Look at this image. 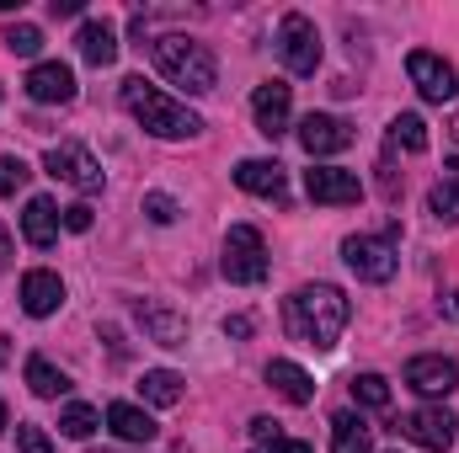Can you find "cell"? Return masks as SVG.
<instances>
[{"label": "cell", "mask_w": 459, "mask_h": 453, "mask_svg": "<svg viewBox=\"0 0 459 453\" xmlns=\"http://www.w3.org/2000/svg\"><path fill=\"white\" fill-rule=\"evenodd\" d=\"M16 449L22 453H54V438L38 422H16Z\"/></svg>", "instance_id": "cell-33"}, {"label": "cell", "mask_w": 459, "mask_h": 453, "mask_svg": "<svg viewBox=\"0 0 459 453\" xmlns=\"http://www.w3.org/2000/svg\"><path fill=\"white\" fill-rule=\"evenodd\" d=\"M97 427H102L97 406H81V400H75V406H65V411H59V432H65V438H75V443H81V438H91Z\"/></svg>", "instance_id": "cell-28"}, {"label": "cell", "mask_w": 459, "mask_h": 453, "mask_svg": "<svg viewBox=\"0 0 459 453\" xmlns=\"http://www.w3.org/2000/svg\"><path fill=\"white\" fill-rule=\"evenodd\" d=\"M299 144L310 150V160H326V155L352 150V128L337 113H305L299 117Z\"/></svg>", "instance_id": "cell-11"}, {"label": "cell", "mask_w": 459, "mask_h": 453, "mask_svg": "<svg viewBox=\"0 0 459 453\" xmlns=\"http://www.w3.org/2000/svg\"><path fill=\"white\" fill-rule=\"evenodd\" d=\"M278 54L289 64V75H316L321 70V32L305 11H289L278 21Z\"/></svg>", "instance_id": "cell-6"}, {"label": "cell", "mask_w": 459, "mask_h": 453, "mask_svg": "<svg viewBox=\"0 0 459 453\" xmlns=\"http://www.w3.org/2000/svg\"><path fill=\"white\" fill-rule=\"evenodd\" d=\"M134 321L144 326V337L155 341V346H187V321H182L177 310H166V304H155V299H144V304H134Z\"/></svg>", "instance_id": "cell-16"}, {"label": "cell", "mask_w": 459, "mask_h": 453, "mask_svg": "<svg viewBox=\"0 0 459 453\" xmlns=\"http://www.w3.org/2000/svg\"><path fill=\"white\" fill-rule=\"evenodd\" d=\"M267 240H262V229L256 225H230L225 229V256H220V272H225L230 283H240V288H251V283H262L267 278Z\"/></svg>", "instance_id": "cell-4"}, {"label": "cell", "mask_w": 459, "mask_h": 453, "mask_svg": "<svg viewBox=\"0 0 459 453\" xmlns=\"http://www.w3.org/2000/svg\"><path fill=\"white\" fill-rule=\"evenodd\" d=\"M150 59H155V70H160L171 86H182L187 97H209V91L220 86V64H214L209 43H193V38H182V32L155 38V43H150Z\"/></svg>", "instance_id": "cell-3"}, {"label": "cell", "mask_w": 459, "mask_h": 453, "mask_svg": "<svg viewBox=\"0 0 459 453\" xmlns=\"http://www.w3.org/2000/svg\"><path fill=\"white\" fill-rule=\"evenodd\" d=\"M144 214H150V225H177V198L171 192H144Z\"/></svg>", "instance_id": "cell-32"}, {"label": "cell", "mask_w": 459, "mask_h": 453, "mask_svg": "<svg viewBox=\"0 0 459 453\" xmlns=\"http://www.w3.org/2000/svg\"><path fill=\"white\" fill-rule=\"evenodd\" d=\"M235 187L251 192V198L283 203V166H278V160H240V166H235Z\"/></svg>", "instance_id": "cell-19"}, {"label": "cell", "mask_w": 459, "mask_h": 453, "mask_svg": "<svg viewBox=\"0 0 459 453\" xmlns=\"http://www.w3.org/2000/svg\"><path fill=\"white\" fill-rule=\"evenodd\" d=\"M289 107H294V86H283V81H262V86L251 91V117H256V133H267V139L289 133Z\"/></svg>", "instance_id": "cell-13"}, {"label": "cell", "mask_w": 459, "mask_h": 453, "mask_svg": "<svg viewBox=\"0 0 459 453\" xmlns=\"http://www.w3.org/2000/svg\"><path fill=\"white\" fill-rule=\"evenodd\" d=\"M251 331H256V326H251V315H230V321H225V337L230 341H246Z\"/></svg>", "instance_id": "cell-35"}, {"label": "cell", "mask_w": 459, "mask_h": 453, "mask_svg": "<svg viewBox=\"0 0 459 453\" xmlns=\"http://www.w3.org/2000/svg\"><path fill=\"white\" fill-rule=\"evenodd\" d=\"M406 389H417V395H428V400L455 395L459 389V363L455 357H438V352L411 357V363H406Z\"/></svg>", "instance_id": "cell-10"}, {"label": "cell", "mask_w": 459, "mask_h": 453, "mask_svg": "<svg viewBox=\"0 0 459 453\" xmlns=\"http://www.w3.org/2000/svg\"><path fill=\"white\" fill-rule=\"evenodd\" d=\"M182 384H187V379H182L177 368H150V373L139 379V395H144L150 406H177V400H182Z\"/></svg>", "instance_id": "cell-25"}, {"label": "cell", "mask_w": 459, "mask_h": 453, "mask_svg": "<svg viewBox=\"0 0 459 453\" xmlns=\"http://www.w3.org/2000/svg\"><path fill=\"white\" fill-rule=\"evenodd\" d=\"M5 267H11V229L0 225V272H5Z\"/></svg>", "instance_id": "cell-37"}, {"label": "cell", "mask_w": 459, "mask_h": 453, "mask_svg": "<svg viewBox=\"0 0 459 453\" xmlns=\"http://www.w3.org/2000/svg\"><path fill=\"white\" fill-rule=\"evenodd\" d=\"M43 171L65 187H75V192H102V182H108V171L97 166V155L86 144H54L43 155Z\"/></svg>", "instance_id": "cell-7"}, {"label": "cell", "mask_w": 459, "mask_h": 453, "mask_svg": "<svg viewBox=\"0 0 459 453\" xmlns=\"http://www.w3.org/2000/svg\"><path fill=\"white\" fill-rule=\"evenodd\" d=\"M27 176H32V166L22 155H0V198H11L16 187H27Z\"/></svg>", "instance_id": "cell-31"}, {"label": "cell", "mask_w": 459, "mask_h": 453, "mask_svg": "<svg viewBox=\"0 0 459 453\" xmlns=\"http://www.w3.org/2000/svg\"><path fill=\"white\" fill-rule=\"evenodd\" d=\"M395 432H401L406 443L428 449V453H449L455 449L459 422H455V411H444V406H422V411H406V416L395 422Z\"/></svg>", "instance_id": "cell-8"}, {"label": "cell", "mask_w": 459, "mask_h": 453, "mask_svg": "<svg viewBox=\"0 0 459 453\" xmlns=\"http://www.w3.org/2000/svg\"><path fill=\"white\" fill-rule=\"evenodd\" d=\"M267 384H273L289 406H310V400H316V379H310L299 363H289V357H273V363H267Z\"/></svg>", "instance_id": "cell-20"}, {"label": "cell", "mask_w": 459, "mask_h": 453, "mask_svg": "<svg viewBox=\"0 0 459 453\" xmlns=\"http://www.w3.org/2000/svg\"><path fill=\"white\" fill-rule=\"evenodd\" d=\"M59 209H54V198H27V209H22V240L32 245V251H48L54 240H59Z\"/></svg>", "instance_id": "cell-18"}, {"label": "cell", "mask_w": 459, "mask_h": 453, "mask_svg": "<svg viewBox=\"0 0 459 453\" xmlns=\"http://www.w3.org/2000/svg\"><path fill=\"white\" fill-rule=\"evenodd\" d=\"M22 86H27V97H32L38 107H65V102H75V70H70V64H59V59L32 64Z\"/></svg>", "instance_id": "cell-12"}, {"label": "cell", "mask_w": 459, "mask_h": 453, "mask_svg": "<svg viewBox=\"0 0 459 453\" xmlns=\"http://www.w3.org/2000/svg\"><path fill=\"white\" fill-rule=\"evenodd\" d=\"M347 315H352V304L337 283H305L283 299V331L316 352L337 346V337L347 331Z\"/></svg>", "instance_id": "cell-1"}, {"label": "cell", "mask_w": 459, "mask_h": 453, "mask_svg": "<svg viewBox=\"0 0 459 453\" xmlns=\"http://www.w3.org/2000/svg\"><path fill=\"white\" fill-rule=\"evenodd\" d=\"M332 453H374V432H368V422L363 416H332Z\"/></svg>", "instance_id": "cell-23"}, {"label": "cell", "mask_w": 459, "mask_h": 453, "mask_svg": "<svg viewBox=\"0 0 459 453\" xmlns=\"http://www.w3.org/2000/svg\"><path fill=\"white\" fill-rule=\"evenodd\" d=\"M59 304H65V278L48 272V267H32V272L22 278V310H27L32 321H48Z\"/></svg>", "instance_id": "cell-15"}, {"label": "cell", "mask_w": 459, "mask_h": 453, "mask_svg": "<svg viewBox=\"0 0 459 453\" xmlns=\"http://www.w3.org/2000/svg\"><path fill=\"white\" fill-rule=\"evenodd\" d=\"M305 192H310L316 203L347 209V203L363 198V182H358V171H342V166H310V171H305Z\"/></svg>", "instance_id": "cell-14"}, {"label": "cell", "mask_w": 459, "mask_h": 453, "mask_svg": "<svg viewBox=\"0 0 459 453\" xmlns=\"http://www.w3.org/2000/svg\"><path fill=\"white\" fill-rule=\"evenodd\" d=\"M390 144H401V150L422 155V150H428V123H422L417 113H395V117H390Z\"/></svg>", "instance_id": "cell-27"}, {"label": "cell", "mask_w": 459, "mask_h": 453, "mask_svg": "<svg viewBox=\"0 0 459 453\" xmlns=\"http://www.w3.org/2000/svg\"><path fill=\"white\" fill-rule=\"evenodd\" d=\"M342 261L363 278V283H390L395 267H401V251H395V225L385 235H347L342 240Z\"/></svg>", "instance_id": "cell-5"}, {"label": "cell", "mask_w": 459, "mask_h": 453, "mask_svg": "<svg viewBox=\"0 0 459 453\" xmlns=\"http://www.w3.org/2000/svg\"><path fill=\"white\" fill-rule=\"evenodd\" d=\"M5 427H11V411H5V400H0V432H5Z\"/></svg>", "instance_id": "cell-38"}, {"label": "cell", "mask_w": 459, "mask_h": 453, "mask_svg": "<svg viewBox=\"0 0 459 453\" xmlns=\"http://www.w3.org/2000/svg\"><path fill=\"white\" fill-rule=\"evenodd\" d=\"M123 107L134 113V123L155 139H198L204 133V117L193 113L187 102H171L166 91L144 86V75H128L123 81Z\"/></svg>", "instance_id": "cell-2"}, {"label": "cell", "mask_w": 459, "mask_h": 453, "mask_svg": "<svg viewBox=\"0 0 459 453\" xmlns=\"http://www.w3.org/2000/svg\"><path fill=\"white\" fill-rule=\"evenodd\" d=\"M352 400L385 411V406H390V384H385V373H352Z\"/></svg>", "instance_id": "cell-29"}, {"label": "cell", "mask_w": 459, "mask_h": 453, "mask_svg": "<svg viewBox=\"0 0 459 453\" xmlns=\"http://www.w3.org/2000/svg\"><path fill=\"white\" fill-rule=\"evenodd\" d=\"M406 75H411V86L422 91V102H455V91H459V75H455V64L444 59V54H433V48H411L406 54Z\"/></svg>", "instance_id": "cell-9"}, {"label": "cell", "mask_w": 459, "mask_h": 453, "mask_svg": "<svg viewBox=\"0 0 459 453\" xmlns=\"http://www.w3.org/2000/svg\"><path fill=\"white\" fill-rule=\"evenodd\" d=\"M108 427H113L123 443H155V416L139 411V406H128V400H113L108 406Z\"/></svg>", "instance_id": "cell-21"}, {"label": "cell", "mask_w": 459, "mask_h": 453, "mask_svg": "<svg viewBox=\"0 0 459 453\" xmlns=\"http://www.w3.org/2000/svg\"><path fill=\"white\" fill-rule=\"evenodd\" d=\"M75 48H81V59L86 64H97V70H108L117 59V27L108 16H86L81 21V32H75Z\"/></svg>", "instance_id": "cell-17"}, {"label": "cell", "mask_w": 459, "mask_h": 453, "mask_svg": "<svg viewBox=\"0 0 459 453\" xmlns=\"http://www.w3.org/2000/svg\"><path fill=\"white\" fill-rule=\"evenodd\" d=\"M27 389L38 400H59V395H70V373L54 368L48 357H27Z\"/></svg>", "instance_id": "cell-24"}, {"label": "cell", "mask_w": 459, "mask_h": 453, "mask_svg": "<svg viewBox=\"0 0 459 453\" xmlns=\"http://www.w3.org/2000/svg\"><path fill=\"white\" fill-rule=\"evenodd\" d=\"M81 11H86L81 0H54V16H81Z\"/></svg>", "instance_id": "cell-36"}, {"label": "cell", "mask_w": 459, "mask_h": 453, "mask_svg": "<svg viewBox=\"0 0 459 453\" xmlns=\"http://www.w3.org/2000/svg\"><path fill=\"white\" fill-rule=\"evenodd\" d=\"M0 43H5V48H11V54H16V59H32V54H38V48H43V32H38V27H32V21H11V27H5V38H0Z\"/></svg>", "instance_id": "cell-30"}, {"label": "cell", "mask_w": 459, "mask_h": 453, "mask_svg": "<svg viewBox=\"0 0 459 453\" xmlns=\"http://www.w3.org/2000/svg\"><path fill=\"white\" fill-rule=\"evenodd\" d=\"M428 209H433L438 225H459V160H444V176L428 192Z\"/></svg>", "instance_id": "cell-22"}, {"label": "cell", "mask_w": 459, "mask_h": 453, "mask_svg": "<svg viewBox=\"0 0 459 453\" xmlns=\"http://www.w3.org/2000/svg\"><path fill=\"white\" fill-rule=\"evenodd\" d=\"M251 438L262 443V453H310V443H305V438H283L273 416H256V422H251Z\"/></svg>", "instance_id": "cell-26"}, {"label": "cell", "mask_w": 459, "mask_h": 453, "mask_svg": "<svg viewBox=\"0 0 459 453\" xmlns=\"http://www.w3.org/2000/svg\"><path fill=\"white\" fill-rule=\"evenodd\" d=\"M59 225L70 229V235H86V229H91V203H70V209H59Z\"/></svg>", "instance_id": "cell-34"}]
</instances>
